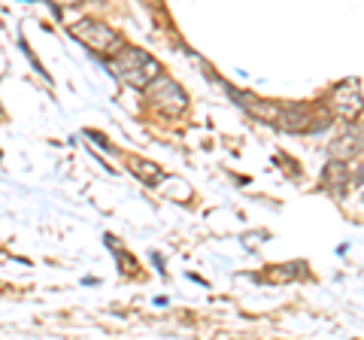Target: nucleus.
I'll use <instances>...</instances> for the list:
<instances>
[{"mask_svg":"<svg viewBox=\"0 0 364 340\" xmlns=\"http://www.w3.org/2000/svg\"><path fill=\"white\" fill-rule=\"evenodd\" d=\"M109 67L124 85H134V88H146L161 73V67H158L155 58H149L143 49H134V46H122L109 58Z\"/></svg>","mask_w":364,"mask_h":340,"instance_id":"obj_1","label":"nucleus"},{"mask_svg":"<svg viewBox=\"0 0 364 340\" xmlns=\"http://www.w3.org/2000/svg\"><path fill=\"white\" fill-rule=\"evenodd\" d=\"M73 31V37L76 40H82L85 46L91 52H97V55H116L124 43L122 37L112 28H107L104 21H95V18H82V21H76V25L70 28Z\"/></svg>","mask_w":364,"mask_h":340,"instance_id":"obj_2","label":"nucleus"},{"mask_svg":"<svg viewBox=\"0 0 364 340\" xmlns=\"http://www.w3.org/2000/svg\"><path fill=\"white\" fill-rule=\"evenodd\" d=\"M149 104L161 112V116H170V119H176V116H182L186 112V107H188V100H186V92L173 83V79H167V76H161L158 73L149 85Z\"/></svg>","mask_w":364,"mask_h":340,"instance_id":"obj_3","label":"nucleus"},{"mask_svg":"<svg viewBox=\"0 0 364 340\" xmlns=\"http://www.w3.org/2000/svg\"><path fill=\"white\" fill-rule=\"evenodd\" d=\"M331 104H334V112L340 119H358L361 116V110H364V97L358 95V85H352V83H343V85H337V92L331 97Z\"/></svg>","mask_w":364,"mask_h":340,"instance_id":"obj_4","label":"nucleus"},{"mask_svg":"<svg viewBox=\"0 0 364 340\" xmlns=\"http://www.w3.org/2000/svg\"><path fill=\"white\" fill-rule=\"evenodd\" d=\"M277 128L282 131H313V122H310V112L304 107H282L279 110V119L273 122Z\"/></svg>","mask_w":364,"mask_h":340,"instance_id":"obj_5","label":"nucleus"},{"mask_svg":"<svg viewBox=\"0 0 364 340\" xmlns=\"http://www.w3.org/2000/svg\"><path fill=\"white\" fill-rule=\"evenodd\" d=\"M231 95H234L237 100H240V104H243L249 112H252L255 119H261V122H270V124L279 119V110H282L279 104H270V100H249V97H246V95H240V92H231Z\"/></svg>","mask_w":364,"mask_h":340,"instance_id":"obj_6","label":"nucleus"},{"mask_svg":"<svg viewBox=\"0 0 364 340\" xmlns=\"http://www.w3.org/2000/svg\"><path fill=\"white\" fill-rule=\"evenodd\" d=\"M358 152H361V134H358V131L346 134V137H340V140L331 146V158H337V161H349V158L358 155Z\"/></svg>","mask_w":364,"mask_h":340,"instance_id":"obj_7","label":"nucleus"},{"mask_svg":"<svg viewBox=\"0 0 364 340\" xmlns=\"http://www.w3.org/2000/svg\"><path fill=\"white\" fill-rule=\"evenodd\" d=\"M131 170L140 179H146V183H158V179H161V170H158L155 164H149V161H140V158H134L131 161Z\"/></svg>","mask_w":364,"mask_h":340,"instance_id":"obj_8","label":"nucleus"},{"mask_svg":"<svg viewBox=\"0 0 364 340\" xmlns=\"http://www.w3.org/2000/svg\"><path fill=\"white\" fill-rule=\"evenodd\" d=\"M64 4H76V0H64Z\"/></svg>","mask_w":364,"mask_h":340,"instance_id":"obj_9","label":"nucleus"}]
</instances>
